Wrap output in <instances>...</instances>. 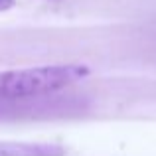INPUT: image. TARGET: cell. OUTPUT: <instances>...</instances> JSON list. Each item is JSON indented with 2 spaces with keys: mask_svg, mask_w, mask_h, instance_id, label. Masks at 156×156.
I'll return each mask as SVG.
<instances>
[{
  "mask_svg": "<svg viewBox=\"0 0 156 156\" xmlns=\"http://www.w3.org/2000/svg\"><path fill=\"white\" fill-rule=\"evenodd\" d=\"M87 75L89 67L83 63H55L0 71V101L50 95Z\"/></svg>",
  "mask_w": 156,
  "mask_h": 156,
  "instance_id": "obj_1",
  "label": "cell"
},
{
  "mask_svg": "<svg viewBox=\"0 0 156 156\" xmlns=\"http://www.w3.org/2000/svg\"><path fill=\"white\" fill-rule=\"evenodd\" d=\"M65 146L42 140H0V156H65Z\"/></svg>",
  "mask_w": 156,
  "mask_h": 156,
  "instance_id": "obj_2",
  "label": "cell"
},
{
  "mask_svg": "<svg viewBox=\"0 0 156 156\" xmlns=\"http://www.w3.org/2000/svg\"><path fill=\"white\" fill-rule=\"evenodd\" d=\"M16 6V0H0V12H6Z\"/></svg>",
  "mask_w": 156,
  "mask_h": 156,
  "instance_id": "obj_3",
  "label": "cell"
}]
</instances>
